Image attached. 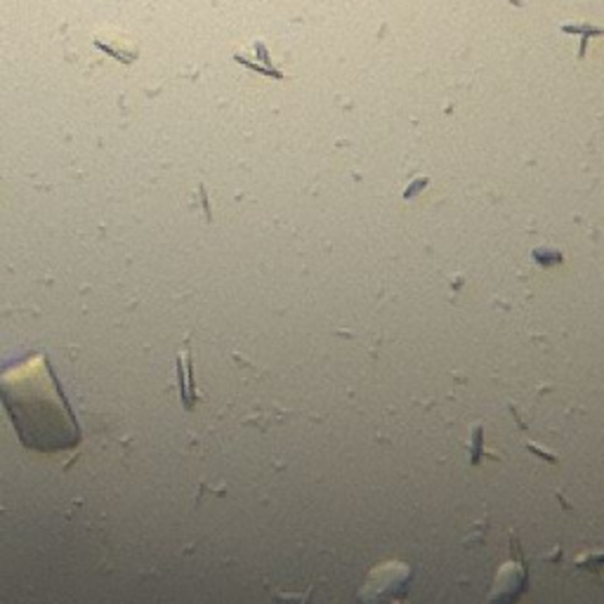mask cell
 Segmentation results:
<instances>
[{"instance_id": "obj_1", "label": "cell", "mask_w": 604, "mask_h": 604, "mask_svg": "<svg viewBox=\"0 0 604 604\" xmlns=\"http://www.w3.org/2000/svg\"><path fill=\"white\" fill-rule=\"evenodd\" d=\"M0 399L24 447L57 453L80 444V427L43 354L0 373Z\"/></svg>"}]
</instances>
